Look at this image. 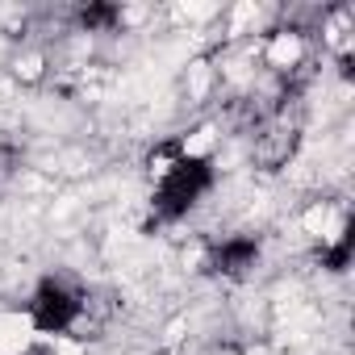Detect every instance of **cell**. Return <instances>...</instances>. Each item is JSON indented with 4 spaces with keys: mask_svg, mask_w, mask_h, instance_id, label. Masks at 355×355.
Wrapping results in <instances>:
<instances>
[{
    "mask_svg": "<svg viewBox=\"0 0 355 355\" xmlns=\"http://www.w3.org/2000/svg\"><path fill=\"white\" fill-rule=\"evenodd\" d=\"M218 171H214V159L209 155H175L163 171H159V184H155V197H150V226H171L189 218V209L201 205V197L214 189Z\"/></svg>",
    "mask_w": 355,
    "mask_h": 355,
    "instance_id": "cell-1",
    "label": "cell"
},
{
    "mask_svg": "<svg viewBox=\"0 0 355 355\" xmlns=\"http://www.w3.org/2000/svg\"><path fill=\"white\" fill-rule=\"evenodd\" d=\"M84 318V288L67 276H42L30 297V326L38 334H67Z\"/></svg>",
    "mask_w": 355,
    "mask_h": 355,
    "instance_id": "cell-2",
    "label": "cell"
},
{
    "mask_svg": "<svg viewBox=\"0 0 355 355\" xmlns=\"http://www.w3.org/2000/svg\"><path fill=\"white\" fill-rule=\"evenodd\" d=\"M259 255H263V243L255 234H230V239H222V243H214L205 251V276L243 280V276H251Z\"/></svg>",
    "mask_w": 355,
    "mask_h": 355,
    "instance_id": "cell-3",
    "label": "cell"
},
{
    "mask_svg": "<svg viewBox=\"0 0 355 355\" xmlns=\"http://www.w3.org/2000/svg\"><path fill=\"white\" fill-rule=\"evenodd\" d=\"M297 125H288L284 121V113H280V121L272 125V130H263L259 134V142H255V159L268 167V171H276V167H284L288 159H293V150H297Z\"/></svg>",
    "mask_w": 355,
    "mask_h": 355,
    "instance_id": "cell-4",
    "label": "cell"
},
{
    "mask_svg": "<svg viewBox=\"0 0 355 355\" xmlns=\"http://www.w3.org/2000/svg\"><path fill=\"white\" fill-rule=\"evenodd\" d=\"M121 5H113V0H88V5L76 9V26L88 30V34H113L121 26Z\"/></svg>",
    "mask_w": 355,
    "mask_h": 355,
    "instance_id": "cell-5",
    "label": "cell"
},
{
    "mask_svg": "<svg viewBox=\"0 0 355 355\" xmlns=\"http://www.w3.org/2000/svg\"><path fill=\"white\" fill-rule=\"evenodd\" d=\"M351 251H355V226L347 222V226H343V234H338V243H330V247H318V263H322L326 272L343 276V272L351 268Z\"/></svg>",
    "mask_w": 355,
    "mask_h": 355,
    "instance_id": "cell-6",
    "label": "cell"
},
{
    "mask_svg": "<svg viewBox=\"0 0 355 355\" xmlns=\"http://www.w3.org/2000/svg\"><path fill=\"white\" fill-rule=\"evenodd\" d=\"M17 159H21V155H17V146L0 138V180H5V175H9V171L17 167Z\"/></svg>",
    "mask_w": 355,
    "mask_h": 355,
    "instance_id": "cell-7",
    "label": "cell"
},
{
    "mask_svg": "<svg viewBox=\"0 0 355 355\" xmlns=\"http://www.w3.org/2000/svg\"><path fill=\"white\" fill-rule=\"evenodd\" d=\"M17 355H51V347H26V351H17Z\"/></svg>",
    "mask_w": 355,
    "mask_h": 355,
    "instance_id": "cell-8",
    "label": "cell"
}]
</instances>
